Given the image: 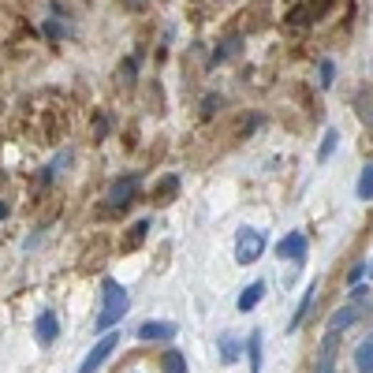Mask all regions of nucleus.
Instances as JSON below:
<instances>
[{"label":"nucleus","instance_id":"f257e3e1","mask_svg":"<svg viewBox=\"0 0 373 373\" xmlns=\"http://www.w3.org/2000/svg\"><path fill=\"white\" fill-rule=\"evenodd\" d=\"M138 190H142V175L138 172H127L120 175V180H112L108 194H105V205H101V213L105 217H120L131 209V202L138 198Z\"/></svg>","mask_w":373,"mask_h":373},{"label":"nucleus","instance_id":"f03ea898","mask_svg":"<svg viewBox=\"0 0 373 373\" xmlns=\"http://www.w3.org/2000/svg\"><path fill=\"white\" fill-rule=\"evenodd\" d=\"M127 306H131L127 291H123L116 280H105V287H101V310H97V321H93V325L101 329V332H108V329L127 314Z\"/></svg>","mask_w":373,"mask_h":373},{"label":"nucleus","instance_id":"7ed1b4c3","mask_svg":"<svg viewBox=\"0 0 373 373\" xmlns=\"http://www.w3.org/2000/svg\"><path fill=\"white\" fill-rule=\"evenodd\" d=\"M262 250H265V232L239 228V235H235V262L239 265H254L262 257Z\"/></svg>","mask_w":373,"mask_h":373},{"label":"nucleus","instance_id":"20e7f679","mask_svg":"<svg viewBox=\"0 0 373 373\" xmlns=\"http://www.w3.org/2000/svg\"><path fill=\"white\" fill-rule=\"evenodd\" d=\"M116 347H120V336H116V329H112V332H105V336H101V339H97V344L90 347V354L83 359L78 373H97V369H101V366L112 359V351H116Z\"/></svg>","mask_w":373,"mask_h":373},{"label":"nucleus","instance_id":"39448f33","mask_svg":"<svg viewBox=\"0 0 373 373\" xmlns=\"http://www.w3.org/2000/svg\"><path fill=\"white\" fill-rule=\"evenodd\" d=\"M306 250H310V242H306L302 232H291V235H284V239L277 242V254L284 257V262H302Z\"/></svg>","mask_w":373,"mask_h":373},{"label":"nucleus","instance_id":"423d86ee","mask_svg":"<svg viewBox=\"0 0 373 373\" xmlns=\"http://www.w3.org/2000/svg\"><path fill=\"white\" fill-rule=\"evenodd\" d=\"M34 336H38L41 347L56 344V339H60V317H56L53 310H41V314H38V325H34Z\"/></svg>","mask_w":373,"mask_h":373},{"label":"nucleus","instance_id":"0eeeda50","mask_svg":"<svg viewBox=\"0 0 373 373\" xmlns=\"http://www.w3.org/2000/svg\"><path fill=\"white\" fill-rule=\"evenodd\" d=\"M175 336V325L172 321H145V325L138 329V339L142 344H153V339H172Z\"/></svg>","mask_w":373,"mask_h":373},{"label":"nucleus","instance_id":"6e6552de","mask_svg":"<svg viewBox=\"0 0 373 373\" xmlns=\"http://www.w3.org/2000/svg\"><path fill=\"white\" fill-rule=\"evenodd\" d=\"M314 373H336V332H329L321 339V359H317Z\"/></svg>","mask_w":373,"mask_h":373},{"label":"nucleus","instance_id":"1a4fd4ad","mask_svg":"<svg viewBox=\"0 0 373 373\" xmlns=\"http://www.w3.org/2000/svg\"><path fill=\"white\" fill-rule=\"evenodd\" d=\"M366 314V306H344V310H336L332 314V321H329V332H339V329H347V325H354Z\"/></svg>","mask_w":373,"mask_h":373},{"label":"nucleus","instance_id":"9d476101","mask_svg":"<svg viewBox=\"0 0 373 373\" xmlns=\"http://www.w3.org/2000/svg\"><path fill=\"white\" fill-rule=\"evenodd\" d=\"M262 295H265V280H254V284H247V291L239 295V310L242 314H250L257 302H262Z\"/></svg>","mask_w":373,"mask_h":373},{"label":"nucleus","instance_id":"9b49d317","mask_svg":"<svg viewBox=\"0 0 373 373\" xmlns=\"http://www.w3.org/2000/svg\"><path fill=\"white\" fill-rule=\"evenodd\" d=\"M354 366H359V373H373V336H366L354 347Z\"/></svg>","mask_w":373,"mask_h":373},{"label":"nucleus","instance_id":"f8f14e48","mask_svg":"<svg viewBox=\"0 0 373 373\" xmlns=\"http://www.w3.org/2000/svg\"><path fill=\"white\" fill-rule=\"evenodd\" d=\"M175 190H180V175H165V180L157 183V190H153V202H157V205H165Z\"/></svg>","mask_w":373,"mask_h":373},{"label":"nucleus","instance_id":"ddd939ff","mask_svg":"<svg viewBox=\"0 0 373 373\" xmlns=\"http://www.w3.org/2000/svg\"><path fill=\"white\" fill-rule=\"evenodd\" d=\"M247 351H250V373H262V332H250Z\"/></svg>","mask_w":373,"mask_h":373},{"label":"nucleus","instance_id":"4468645a","mask_svg":"<svg viewBox=\"0 0 373 373\" xmlns=\"http://www.w3.org/2000/svg\"><path fill=\"white\" fill-rule=\"evenodd\" d=\"M145 232H150V220H138L135 228H131V235H127V242H123V250H135L138 242H145Z\"/></svg>","mask_w":373,"mask_h":373},{"label":"nucleus","instance_id":"2eb2a0df","mask_svg":"<svg viewBox=\"0 0 373 373\" xmlns=\"http://www.w3.org/2000/svg\"><path fill=\"white\" fill-rule=\"evenodd\" d=\"M287 23H291V26H310L314 15H310V8H306V4H299V8L287 11Z\"/></svg>","mask_w":373,"mask_h":373},{"label":"nucleus","instance_id":"dca6fc26","mask_svg":"<svg viewBox=\"0 0 373 373\" xmlns=\"http://www.w3.org/2000/svg\"><path fill=\"white\" fill-rule=\"evenodd\" d=\"M336 142H339L336 127H329V131H325V142H321V150H317V160H329V157H332V150H336Z\"/></svg>","mask_w":373,"mask_h":373},{"label":"nucleus","instance_id":"f3484780","mask_svg":"<svg viewBox=\"0 0 373 373\" xmlns=\"http://www.w3.org/2000/svg\"><path fill=\"white\" fill-rule=\"evenodd\" d=\"M359 198H373V165H366L362 168V180H359Z\"/></svg>","mask_w":373,"mask_h":373},{"label":"nucleus","instance_id":"a211bd4d","mask_svg":"<svg viewBox=\"0 0 373 373\" xmlns=\"http://www.w3.org/2000/svg\"><path fill=\"white\" fill-rule=\"evenodd\" d=\"M165 373H187V362H183L180 351H168L165 354Z\"/></svg>","mask_w":373,"mask_h":373},{"label":"nucleus","instance_id":"6ab92c4d","mask_svg":"<svg viewBox=\"0 0 373 373\" xmlns=\"http://www.w3.org/2000/svg\"><path fill=\"white\" fill-rule=\"evenodd\" d=\"M310 299H314V287H310V291H306V295H302V302H299V310H295V317H291V325H287V329H299V325H302L306 310H310Z\"/></svg>","mask_w":373,"mask_h":373},{"label":"nucleus","instance_id":"aec40b11","mask_svg":"<svg viewBox=\"0 0 373 373\" xmlns=\"http://www.w3.org/2000/svg\"><path fill=\"white\" fill-rule=\"evenodd\" d=\"M239 354H242V351H239V344H235V339H228V336H224V339H220V359H224V362H235Z\"/></svg>","mask_w":373,"mask_h":373},{"label":"nucleus","instance_id":"412c9836","mask_svg":"<svg viewBox=\"0 0 373 373\" xmlns=\"http://www.w3.org/2000/svg\"><path fill=\"white\" fill-rule=\"evenodd\" d=\"M329 4H332V0H310L306 8H310V15L317 19V15H325V11H329Z\"/></svg>","mask_w":373,"mask_h":373},{"label":"nucleus","instance_id":"4be33fe9","mask_svg":"<svg viewBox=\"0 0 373 373\" xmlns=\"http://www.w3.org/2000/svg\"><path fill=\"white\" fill-rule=\"evenodd\" d=\"M321 86H332V63H321Z\"/></svg>","mask_w":373,"mask_h":373},{"label":"nucleus","instance_id":"5701e85b","mask_svg":"<svg viewBox=\"0 0 373 373\" xmlns=\"http://www.w3.org/2000/svg\"><path fill=\"white\" fill-rule=\"evenodd\" d=\"M220 105V97H205V105H202V116H213V108Z\"/></svg>","mask_w":373,"mask_h":373},{"label":"nucleus","instance_id":"b1692460","mask_svg":"<svg viewBox=\"0 0 373 373\" xmlns=\"http://www.w3.org/2000/svg\"><path fill=\"white\" fill-rule=\"evenodd\" d=\"M105 131H108V120L101 116V120H97V127H93V138H97V142H101V138H105Z\"/></svg>","mask_w":373,"mask_h":373},{"label":"nucleus","instance_id":"393cba45","mask_svg":"<svg viewBox=\"0 0 373 373\" xmlns=\"http://www.w3.org/2000/svg\"><path fill=\"white\" fill-rule=\"evenodd\" d=\"M4 217H8V205H4V202H0V220H4Z\"/></svg>","mask_w":373,"mask_h":373},{"label":"nucleus","instance_id":"a878e982","mask_svg":"<svg viewBox=\"0 0 373 373\" xmlns=\"http://www.w3.org/2000/svg\"><path fill=\"white\" fill-rule=\"evenodd\" d=\"M127 4H145V0H127Z\"/></svg>","mask_w":373,"mask_h":373},{"label":"nucleus","instance_id":"bb28decb","mask_svg":"<svg viewBox=\"0 0 373 373\" xmlns=\"http://www.w3.org/2000/svg\"><path fill=\"white\" fill-rule=\"evenodd\" d=\"M369 277H373V265H369Z\"/></svg>","mask_w":373,"mask_h":373}]
</instances>
